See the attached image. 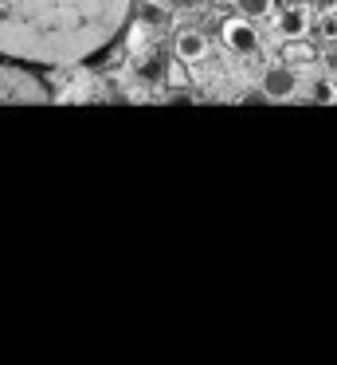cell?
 <instances>
[{
  "instance_id": "obj_1",
  "label": "cell",
  "mask_w": 337,
  "mask_h": 365,
  "mask_svg": "<svg viewBox=\"0 0 337 365\" xmlns=\"http://www.w3.org/2000/svg\"><path fill=\"white\" fill-rule=\"evenodd\" d=\"M133 0H0V51L43 67H67L106 51Z\"/></svg>"
},
{
  "instance_id": "obj_2",
  "label": "cell",
  "mask_w": 337,
  "mask_h": 365,
  "mask_svg": "<svg viewBox=\"0 0 337 365\" xmlns=\"http://www.w3.org/2000/svg\"><path fill=\"white\" fill-rule=\"evenodd\" d=\"M0 103H12V106H43L51 103V91L43 87V79L28 71V67H16V63H0Z\"/></svg>"
},
{
  "instance_id": "obj_3",
  "label": "cell",
  "mask_w": 337,
  "mask_h": 365,
  "mask_svg": "<svg viewBox=\"0 0 337 365\" xmlns=\"http://www.w3.org/2000/svg\"><path fill=\"white\" fill-rule=\"evenodd\" d=\"M259 87L266 91V98H271V103H279V98H294V91H298V75L290 71L286 63L266 67V71H263V83H259Z\"/></svg>"
},
{
  "instance_id": "obj_4",
  "label": "cell",
  "mask_w": 337,
  "mask_h": 365,
  "mask_svg": "<svg viewBox=\"0 0 337 365\" xmlns=\"http://www.w3.org/2000/svg\"><path fill=\"white\" fill-rule=\"evenodd\" d=\"M224 43L232 51H239V56H251V51L259 48V36H255V28H251V20L247 16L227 20V24H224Z\"/></svg>"
},
{
  "instance_id": "obj_5",
  "label": "cell",
  "mask_w": 337,
  "mask_h": 365,
  "mask_svg": "<svg viewBox=\"0 0 337 365\" xmlns=\"http://www.w3.org/2000/svg\"><path fill=\"white\" fill-rule=\"evenodd\" d=\"M172 51H177L180 63H200V59L208 56V40H204V32H196V28H185V32H177V40H172Z\"/></svg>"
},
{
  "instance_id": "obj_6",
  "label": "cell",
  "mask_w": 337,
  "mask_h": 365,
  "mask_svg": "<svg viewBox=\"0 0 337 365\" xmlns=\"http://www.w3.org/2000/svg\"><path fill=\"white\" fill-rule=\"evenodd\" d=\"M274 32H279L282 40H306V32H310V12L298 9V4H290L286 12H279Z\"/></svg>"
},
{
  "instance_id": "obj_7",
  "label": "cell",
  "mask_w": 337,
  "mask_h": 365,
  "mask_svg": "<svg viewBox=\"0 0 337 365\" xmlns=\"http://www.w3.org/2000/svg\"><path fill=\"white\" fill-rule=\"evenodd\" d=\"M235 9L247 20H266L274 12V0H235Z\"/></svg>"
},
{
  "instance_id": "obj_8",
  "label": "cell",
  "mask_w": 337,
  "mask_h": 365,
  "mask_svg": "<svg viewBox=\"0 0 337 365\" xmlns=\"http://www.w3.org/2000/svg\"><path fill=\"white\" fill-rule=\"evenodd\" d=\"M310 103H321V106L337 103V87H333V79H313V83H310Z\"/></svg>"
},
{
  "instance_id": "obj_9",
  "label": "cell",
  "mask_w": 337,
  "mask_h": 365,
  "mask_svg": "<svg viewBox=\"0 0 337 365\" xmlns=\"http://www.w3.org/2000/svg\"><path fill=\"white\" fill-rule=\"evenodd\" d=\"M318 32L326 36V40H337V12H326V16H318Z\"/></svg>"
},
{
  "instance_id": "obj_10",
  "label": "cell",
  "mask_w": 337,
  "mask_h": 365,
  "mask_svg": "<svg viewBox=\"0 0 337 365\" xmlns=\"http://www.w3.org/2000/svg\"><path fill=\"white\" fill-rule=\"evenodd\" d=\"M310 12L326 16V12H337V0H310Z\"/></svg>"
},
{
  "instance_id": "obj_11",
  "label": "cell",
  "mask_w": 337,
  "mask_h": 365,
  "mask_svg": "<svg viewBox=\"0 0 337 365\" xmlns=\"http://www.w3.org/2000/svg\"><path fill=\"white\" fill-rule=\"evenodd\" d=\"M145 20H149V24H161V20H165V9H161V4H149V9H145Z\"/></svg>"
},
{
  "instance_id": "obj_12",
  "label": "cell",
  "mask_w": 337,
  "mask_h": 365,
  "mask_svg": "<svg viewBox=\"0 0 337 365\" xmlns=\"http://www.w3.org/2000/svg\"><path fill=\"white\" fill-rule=\"evenodd\" d=\"M169 83H172V87H180V83H185V75H180V59L169 67Z\"/></svg>"
},
{
  "instance_id": "obj_13",
  "label": "cell",
  "mask_w": 337,
  "mask_h": 365,
  "mask_svg": "<svg viewBox=\"0 0 337 365\" xmlns=\"http://www.w3.org/2000/svg\"><path fill=\"white\" fill-rule=\"evenodd\" d=\"M326 67H329V71H337V51H326Z\"/></svg>"
},
{
  "instance_id": "obj_14",
  "label": "cell",
  "mask_w": 337,
  "mask_h": 365,
  "mask_svg": "<svg viewBox=\"0 0 337 365\" xmlns=\"http://www.w3.org/2000/svg\"><path fill=\"white\" fill-rule=\"evenodd\" d=\"M165 4H185V0H165Z\"/></svg>"
},
{
  "instance_id": "obj_15",
  "label": "cell",
  "mask_w": 337,
  "mask_h": 365,
  "mask_svg": "<svg viewBox=\"0 0 337 365\" xmlns=\"http://www.w3.org/2000/svg\"><path fill=\"white\" fill-rule=\"evenodd\" d=\"M286 4H298V0H286Z\"/></svg>"
}]
</instances>
